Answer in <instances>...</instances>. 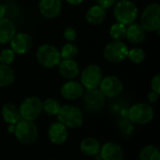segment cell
<instances>
[{
    "mask_svg": "<svg viewBox=\"0 0 160 160\" xmlns=\"http://www.w3.org/2000/svg\"><path fill=\"white\" fill-rule=\"evenodd\" d=\"M58 122L62 123L68 128H78L83 123L82 111L74 105H64L57 114Z\"/></svg>",
    "mask_w": 160,
    "mask_h": 160,
    "instance_id": "cell-4",
    "label": "cell"
},
{
    "mask_svg": "<svg viewBox=\"0 0 160 160\" xmlns=\"http://www.w3.org/2000/svg\"><path fill=\"white\" fill-rule=\"evenodd\" d=\"M63 36H64L65 39L68 40V42H73L77 38V33H76L74 28H72L70 26H68V27H66L64 29Z\"/></svg>",
    "mask_w": 160,
    "mask_h": 160,
    "instance_id": "cell-31",
    "label": "cell"
},
{
    "mask_svg": "<svg viewBox=\"0 0 160 160\" xmlns=\"http://www.w3.org/2000/svg\"><path fill=\"white\" fill-rule=\"evenodd\" d=\"M66 1L71 6H78V5H81L84 0H66Z\"/></svg>",
    "mask_w": 160,
    "mask_h": 160,
    "instance_id": "cell-36",
    "label": "cell"
},
{
    "mask_svg": "<svg viewBox=\"0 0 160 160\" xmlns=\"http://www.w3.org/2000/svg\"><path fill=\"white\" fill-rule=\"evenodd\" d=\"M106 8L99 5H94L88 8L85 14V20L88 23L93 25H98L106 19Z\"/></svg>",
    "mask_w": 160,
    "mask_h": 160,
    "instance_id": "cell-18",
    "label": "cell"
},
{
    "mask_svg": "<svg viewBox=\"0 0 160 160\" xmlns=\"http://www.w3.org/2000/svg\"><path fill=\"white\" fill-rule=\"evenodd\" d=\"M15 81L14 70L10 66L0 64V87H8Z\"/></svg>",
    "mask_w": 160,
    "mask_h": 160,
    "instance_id": "cell-23",
    "label": "cell"
},
{
    "mask_svg": "<svg viewBox=\"0 0 160 160\" xmlns=\"http://www.w3.org/2000/svg\"><path fill=\"white\" fill-rule=\"evenodd\" d=\"M57 67L59 74L67 80H73L80 76V66L74 59H62Z\"/></svg>",
    "mask_w": 160,
    "mask_h": 160,
    "instance_id": "cell-16",
    "label": "cell"
},
{
    "mask_svg": "<svg viewBox=\"0 0 160 160\" xmlns=\"http://www.w3.org/2000/svg\"><path fill=\"white\" fill-rule=\"evenodd\" d=\"M13 134L16 139L24 145H31L35 143L38 138V130L35 122L24 119H21L15 125Z\"/></svg>",
    "mask_w": 160,
    "mask_h": 160,
    "instance_id": "cell-2",
    "label": "cell"
},
{
    "mask_svg": "<svg viewBox=\"0 0 160 160\" xmlns=\"http://www.w3.org/2000/svg\"><path fill=\"white\" fill-rule=\"evenodd\" d=\"M158 98H159V94L157 93V92H155V91L149 92V94H148V96H147V98H148L149 102H151V103L157 102L158 99Z\"/></svg>",
    "mask_w": 160,
    "mask_h": 160,
    "instance_id": "cell-34",
    "label": "cell"
},
{
    "mask_svg": "<svg viewBox=\"0 0 160 160\" xmlns=\"http://www.w3.org/2000/svg\"><path fill=\"white\" fill-rule=\"evenodd\" d=\"M84 93V88L80 82L69 80L65 82L60 89L61 96L68 100H76L82 97Z\"/></svg>",
    "mask_w": 160,
    "mask_h": 160,
    "instance_id": "cell-14",
    "label": "cell"
},
{
    "mask_svg": "<svg viewBox=\"0 0 160 160\" xmlns=\"http://www.w3.org/2000/svg\"><path fill=\"white\" fill-rule=\"evenodd\" d=\"M151 88L152 91H155L160 94V75L157 74L151 81Z\"/></svg>",
    "mask_w": 160,
    "mask_h": 160,
    "instance_id": "cell-32",
    "label": "cell"
},
{
    "mask_svg": "<svg viewBox=\"0 0 160 160\" xmlns=\"http://www.w3.org/2000/svg\"><path fill=\"white\" fill-rule=\"evenodd\" d=\"M147 32L159 31L160 29V6L158 3L149 4L141 15V23Z\"/></svg>",
    "mask_w": 160,
    "mask_h": 160,
    "instance_id": "cell-6",
    "label": "cell"
},
{
    "mask_svg": "<svg viewBox=\"0 0 160 160\" xmlns=\"http://www.w3.org/2000/svg\"><path fill=\"white\" fill-rule=\"evenodd\" d=\"M118 128L121 135L125 138H129L134 134L135 124L129 120L128 116H120L118 119Z\"/></svg>",
    "mask_w": 160,
    "mask_h": 160,
    "instance_id": "cell-24",
    "label": "cell"
},
{
    "mask_svg": "<svg viewBox=\"0 0 160 160\" xmlns=\"http://www.w3.org/2000/svg\"><path fill=\"white\" fill-rule=\"evenodd\" d=\"M103 79V70L97 64L87 66L81 73V83L85 90L98 88Z\"/></svg>",
    "mask_w": 160,
    "mask_h": 160,
    "instance_id": "cell-9",
    "label": "cell"
},
{
    "mask_svg": "<svg viewBox=\"0 0 160 160\" xmlns=\"http://www.w3.org/2000/svg\"><path fill=\"white\" fill-rule=\"evenodd\" d=\"M36 58L38 64L45 68H53L62 60L59 50L55 46L48 43L42 44L38 48Z\"/></svg>",
    "mask_w": 160,
    "mask_h": 160,
    "instance_id": "cell-3",
    "label": "cell"
},
{
    "mask_svg": "<svg viewBox=\"0 0 160 160\" xmlns=\"http://www.w3.org/2000/svg\"><path fill=\"white\" fill-rule=\"evenodd\" d=\"M61 107H62L61 103L57 99L52 98H47L42 102V111L50 116L57 115L61 110Z\"/></svg>",
    "mask_w": 160,
    "mask_h": 160,
    "instance_id": "cell-25",
    "label": "cell"
},
{
    "mask_svg": "<svg viewBox=\"0 0 160 160\" xmlns=\"http://www.w3.org/2000/svg\"><path fill=\"white\" fill-rule=\"evenodd\" d=\"M38 10L47 19L58 17L62 10V0H39Z\"/></svg>",
    "mask_w": 160,
    "mask_h": 160,
    "instance_id": "cell-15",
    "label": "cell"
},
{
    "mask_svg": "<svg viewBox=\"0 0 160 160\" xmlns=\"http://www.w3.org/2000/svg\"><path fill=\"white\" fill-rule=\"evenodd\" d=\"M128 45L122 40H112L109 42L103 51L104 58L111 63H121L128 58Z\"/></svg>",
    "mask_w": 160,
    "mask_h": 160,
    "instance_id": "cell-8",
    "label": "cell"
},
{
    "mask_svg": "<svg viewBox=\"0 0 160 160\" xmlns=\"http://www.w3.org/2000/svg\"><path fill=\"white\" fill-rule=\"evenodd\" d=\"M82 98L84 110L90 112H100L106 104V98L98 88L85 90Z\"/></svg>",
    "mask_w": 160,
    "mask_h": 160,
    "instance_id": "cell-10",
    "label": "cell"
},
{
    "mask_svg": "<svg viewBox=\"0 0 160 160\" xmlns=\"http://www.w3.org/2000/svg\"><path fill=\"white\" fill-rule=\"evenodd\" d=\"M68 128L60 122L52 123L48 128V138L55 145L64 144L68 139Z\"/></svg>",
    "mask_w": 160,
    "mask_h": 160,
    "instance_id": "cell-13",
    "label": "cell"
},
{
    "mask_svg": "<svg viewBox=\"0 0 160 160\" xmlns=\"http://www.w3.org/2000/svg\"><path fill=\"white\" fill-rule=\"evenodd\" d=\"M146 37V31L140 23H132L127 26V39L132 44H140L142 43Z\"/></svg>",
    "mask_w": 160,
    "mask_h": 160,
    "instance_id": "cell-20",
    "label": "cell"
},
{
    "mask_svg": "<svg viewBox=\"0 0 160 160\" xmlns=\"http://www.w3.org/2000/svg\"><path fill=\"white\" fill-rule=\"evenodd\" d=\"M6 13H7V8L3 4H0V20L5 18Z\"/></svg>",
    "mask_w": 160,
    "mask_h": 160,
    "instance_id": "cell-35",
    "label": "cell"
},
{
    "mask_svg": "<svg viewBox=\"0 0 160 160\" xmlns=\"http://www.w3.org/2000/svg\"><path fill=\"white\" fill-rule=\"evenodd\" d=\"M99 157L102 160H124V151L119 144L109 142L101 145Z\"/></svg>",
    "mask_w": 160,
    "mask_h": 160,
    "instance_id": "cell-17",
    "label": "cell"
},
{
    "mask_svg": "<svg viewBox=\"0 0 160 160\" xmlns=\"http://www.w3.org/2000/svg\"><path fill=\"white\" fill-rule=\"evenodd\" d=\"M3 120L8 125H16L22 118L19 112V108L13 103H6L1 110Z\"/></svg>",
    "mask_w": 160,
    "mask_h": 160,
    "instance_id": "cell-21",
    "label": "cell"
},
{
    "mask_svg": "<svg viewBox=\"0 0 160 160\" xmlns=\"http://www.w3.org/2000/svg\"><path fill=\"white\" fill-rule=\"evenodd\" d=\"M59 52H60L61 59H66V60L74 59L79 53V48L73 42H68L65 45H63V47Z\"/></svg>",
    "mask_w": 160,
    "mask_h": 160,
    "instance_id": "cell-26",
    "label": "cell"
},
{
    "mask_svg": "<svg viewBox=\"0 0 160 160\" xmlns=\"http://www.w3.org/2000/svg\"><path fill=\"white\" fill-rule=\"evenodd\" d=\"M16 58L15 52L9 49H4L0 52V64L9 66L11 65Z\"/></svg>",
    "mask_w": 160,
    "mask_h": 160,
    "instance_id": "cell-30",
    "label": "cell"
},
{
    "mask_svg": "<svg viewBox=\"0 0 160 160\" xmlns=\"http://www.w3.org/2000/svg\"><path fill=\"white\" fill-rule=\"evenodd\" d=\"M98 89L105 98H115L119 97L124 90L123 82L114 75H108L103 77L98 86Z\"/></svg>",
    "mask_w": 160,
    "mask_h": 160,
    "instance_id": "cell-11",
    "label": "cell"
},
{
    "mask_svg": "<svg viewBox=\"0 0 160 160\" xmlns=\"http://www.w3.org/2000/svg\"><path fill=\"white\" fill-rule=\"evenodd\" d=\"M18 108L22 119L35 121L42 112V101L38 97H29L23 99Z\"/></svg>",
    "mask_w": 160,
    "mask_h": 160,
    "instance_id": "cell-7",
    "label": "cell"
},
{
    "mask_svg": "<svg viewBox=\"0 0 160 160\" xmlns=\"http://www.w3.org/2000/svg\"><path fill=\"white\" fill-rule=\"evenodd\" d=\"M140 160H160L159 150L154 145H147L142 149L139 156Z\"/></svg>",
    "mask_w": 160,
    "mask_h": 160,
    "instance_id": "cell-27",
    "label": "cell"
},
{
    "mask_svg": "<svg viewBox=\"0 0 160 160\" xmlns=\"http://www.w3.org/2000/svg\"><path fill=\"white\" fill-rule=\"evenodd\" d=\"M50 160H57V159H50Z\"/></svg>",
    "mask_w": 160,
    "mask_h": 160,
    "instance_id": "cell-38",
    "label": "cell"
},
{
    "mask_svg": "<svg viewBox=\"0 0 160 160\" xmlns=\"http://www.w3.org/2000/svg\"><path fill=\"white\" fill-rule=\"evenodd\" d=\"M9 44L10 49L15 52V54L22 55L31 50L33 46V40L29 34L20 32L14 35V37L9 41Z\"/></svg>",
    "mask_w": 160,
    "mask_h": 160,
    "instance_id": "cell-12",
    "label": "cell"
},
{
    "mask_svg": "<svg viewBox=\"0 0 160 160\" xmlns=\"http://www.w3.org/2000/svg\"><path fill=\"white\" fill-rule=\"evenodd\" d=\"M16 34V25L7 18L0 20V44L9 43L11 38Z\"/></svg>",
    "mask_w": 160,
    "mask_h": 160,
    "instance_id": "cell-19",
    "label": "cell"
},
{
    "mask_svg": "<svg viewBox=\"0 0 160 160\" xmlns=\"http://www.w3.org/2000/svg\"><path fill=\"white\" fill-rule=\"evenodd\" d=\"M118 0H96L97 4L103 7L104 8H112Z\"/></svg>",
    "mask_w": 160,
    "mask_h": 160,
    "instance_id": "cell-33",
    "label": "cell"
},
{
    "mask_svg": "<svg viewBox=\"0 0 160 160\" xmlns=\"http://www.w3.org/2000/svg\"><path fill=\"white\" fill-rule=\"evenodd\" d=\"M127 26L120 22L113 23L110 28V36L112 40H122L126 38Z\"/></svg>",
    "mask_w": 160,
    "mask_h": 160,
    "instance_id": "cell-28",
    "label": "cell"
},
{
    "mask_svg": "<svg viewBox=\"0 0 160 160\" xmlns=\"http://www.w3.org/2000/svg\"><path fill=\"white\" fill-rule=\"evenodd\" d=\"M14 130H15V125H8V133H14Z\"/></svg>",
    "mask_w": 160,
    "mask_h": 160,
    "instance_id": "cell-37",
    "label": "cell"
},
{
    "mask_svg": "<svg viewBox=\"0 0 160 160\" xmlns=\"http://www.w3.org/2000/svg\"><path fill=\"white\" fill-rule=\"evenodd\" d=\"M101 148L100 142L95 138H85L80 143L82 153L88 157H98Z\"/></svg>",
    "mask_w": 160,
    "mask_h": 160,
    "instance_id": "cell-22",
    "label": "cell"
},
{
    "mask_svg": "<svg viewBox=\"0 0 160 160\" xmlns=\"http://www.w3.org/2000/svg\"><path fill=\"white\" fill-rule=\"evenodd\" d=\"M146 54L145 52L139 47L132 48L131 50H128V58L130 60V62L134 64H141L145 60Z\"/></svg>",
    "mask_w": 160,
    "mask_h": 160,
    "instance_id": "cell-29",
    "label": "cell"
},
{
    "mask_svg": "<svg viewBox=\"0 0 160 160\" xmlns=\"http://www.w3.org/2000/svg\"><path fill=\"white\" fill-rule=\"evenodd\" d=\"M155 115L153 107L144 102L135 103L128 108V117L131 122L138 125H146L150 123Z\"/></svg>",
    "mask_w": 160,
    "mask_h": 160,
    "instance_id": "cell-5",
    "label": "cell"
},
{
    "mask_svg": "<svg viewBox=\"0 0 160 160\" xmlns=\"http://www.w3.org/2000/svg\"><path fill=\"white\" fill-rule=\"evenodd\" d=\"M113 16L117 22L128 26L136 22L139 8L132 0H118L113 6Z\"/></svg>",
    "mask_w": 160,
    "mask_h": 160,
    "instance_id": "cell-1",
    "label": "cell"
}]
</instances>
